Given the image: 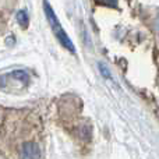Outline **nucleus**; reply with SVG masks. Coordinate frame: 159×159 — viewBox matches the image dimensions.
Listing matches in <instances>:
<instances>
[{"mask_svg":"<svg viewBox=\"0 0 159 159\" xmlns=\"http://www.w3.org/2000/svg\"><path fill=\"white\" fill-rule=\"evenodd\" d=\"M155 27H157V30L159 31V17L157 18V21H155Z\"/></svg>","mask_w":159,"mask_h":159,"instance_id":"6","label":"nucleus"},{"mask_svg":"<svg viewBox=\"0 0 159 159\" xmlns=\"http://www.w3.org/2000/svg\"><path fill=\"white\" fill-rule=\"evenodd\" d=\"M42 151L36 141H27L20 148V158L21 159H41Z\"/></svg>","mask_w":159,"mask_h":159,"instance_id":"2","label":"nucleus"},{"mask_svg":"<svg viewBox=\"0 0 159 159\" xmlns=\"http://www.w3.org/2000/svg\"><path fill=\"white\" fill-rule=\"evenodd\" d=\"M99 67H101V70H102V74H103L105 77L110 78V73H109V70H107V69H105V66H103V64H99Z\"/></svg>","mask_w":159,"mask_h":159,"instance_id":"5","label":"nucleus"},{"mask_svg":"<svg viewBox=\"0 0 159 159\" xmlns=\"http://www.w3.org/2000/svg\"><path fill=\"white\" fill-rule=\"evenodd\" d=\"M102 4H106V6H110V7H116L117 4V0H99Z\"/></svg>","mask_w":159,"mask_h":159,"instance_id":"4","label":"nucleus"},{"mask_svg":"<svg viewBox=\"0 0 159 159\" xmlns=\"http://www.w3.org/2000/svg\"><path fill=\"white\" fill-rule=\"evenodd\" d=\"M17 21H18V24L21 25L22 28L28 27V16L24 10H20L18 13H17Z\"/></svg>","mask_w":159,"mask_h":159,"instance_id":"3","label":"nucleus"},{"mask_svg":"<svg viewBox=\"0 0 159 159\" xmlns=\"http://www.w3.org/2000/svg\"><path fill=\"white\" fill-rule=\"evenodd\" d=\"M43 8H45V14H46V18H48V21H49L50 27H52L53 32H55L56 38L59 39V42H60V43L63 45V46L66 48L67 50H70V52L74 53L75 49H74V45H73L71 39L69 38V35L66 34V31L61 28L60 22L57 21V18H56V16H55V11H53V8L50 7V4L46 2V0L43 2Z\"/></svg>","mask_w":159,"mask_h":159,"instance_id":"1","label":"nucleus"}]
</instances>
